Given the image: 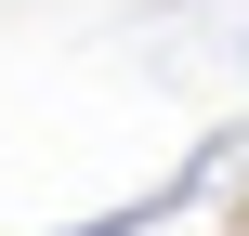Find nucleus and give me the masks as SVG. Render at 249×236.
<instances>
[{"label": "nucleus", "mask_w": 249, "mask_h": 236, "mask_svg": "<svg viewBox=\"0 0 249 236\" xmlns=\"http://www.w3.org/2000/svg\"><path fill=\"white\" fill-rule=\"evenodd\" d=\"M171 236H184V223H171Z\"/></svg>", "instance_id": "nucleus-1"}]
</instances>
